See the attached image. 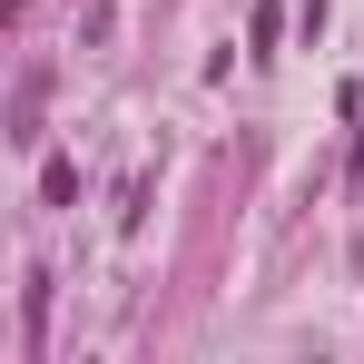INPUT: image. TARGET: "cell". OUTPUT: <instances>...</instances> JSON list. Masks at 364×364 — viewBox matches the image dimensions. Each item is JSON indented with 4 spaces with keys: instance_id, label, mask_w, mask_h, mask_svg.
<instances>
[{
    "instance_id": "6da1fadb",
    "label": "cell",
    "mask_w": 364,
    "mask_h": 364,
    "mask_svg": "<svg viewBox=\"0 0 364 364\" xmlns=\"http://www.w3.org/2000/svg\"><path fill=\"white\" fill-rule=\"evenodd\" d=\"M40 99H50V79L30 69V79H20V99H10V138H40Z\"/></svg>"
}]
</instances>
